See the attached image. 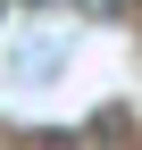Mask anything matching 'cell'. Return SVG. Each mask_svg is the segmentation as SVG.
Wrapping results in <instances>:
<instances>
[{"instance_id": "cell-3", "label": "cell", "mask_w": 142, "mask_h": 150, "mask_svg": "<svg viewBox=\"0 0 142 150\" xmlns=\"http://www.w3.org/2000/svg\"><path fill=\"white\" fill-rule=\"evenodd\" d=\"M134 8H142V0H134Z\"/></svg>"}, {"instance_id": "cell-1", "label": "cell", "mask_w": 142, "mask_h": 150, "mask_svg": "<svg viewBox=\"0 0 142 150\" xmlns=\"http://www.w3.org/2000/svg\"><path fill=\"white\" fill-rule=\"evenodd\" d=\"M75 8L92 17V25H126V17H134V0H75Z\"/></svg>"}, {"instance_id": "cell-2", "label": "cell", "mask_w": 142, "mask_h": 150, "mask_svg": "<svg viewBox=\"0 0 142 150\" xmlns=\"http://www.w3.org/2000/svg\"><path fill=\"white\" fill-rule=\"evenodd\" d=\"M25 8H42V0H25Z\"/></svg>"}]
</instances>
